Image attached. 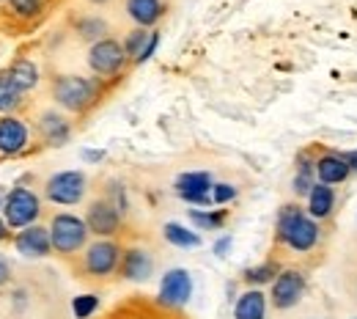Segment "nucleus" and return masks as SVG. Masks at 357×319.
Returning <instances> with one entry per match:
<instances>
[{"instance_id": "nucleus-28", "label": "nucleus", "mask_w": 357, "mask_h": 319, "mask_svg": "<svg viewBox=\"0 0 357 319\" xmlns=\"http://www.w3.org/2000/svg\"><path fill=\"white\" fill-rule=\"evenodd\" d=\"M8 3H11V11L17 17H28V20L45 8V0H8Z\"/></svg>"}, {"instance_id": "nucleus-1", "label": "nucleus", "mask_w": 357, "mask_h": 319, "mask_svg": "<svg viewBox=\"0 0 357 319\" xmlns=\"http://www.w3.org/2000/svg\"><path fill=\"white\" fill-rule=\"evenodd\" d=\"M278 239L297 253L313 251L319 245V223L300 204H286L278 212Z\"/></svg>"}, {"instance_id": "nucleus-10", "label": "nucleus", "mask_w": 357, "mask_h": 319, "mask_svg": "<svg viewBox=\"0 0 357 319\" xmlns=\"http://www.w3.org/2000/svg\"><path fill=\"white\" fill-rule=\"evenodd\" d=\"M86 223H89L91 234H99V237H110L116 234L119 226H121V209L107 201V198H99L93 201L86 212Z\"/></svg>"}, {"instance_id": "nucleus-30", "label": "nucleus", "mask_w": 357, "mask_h": 319, "mask_svg": "<svg viewBox=\"0 0 357 319\" xmlns=\"http://www.w3.org/2000/svg\"><path fill=\"white\" fill-rule=\"evenodd\" d=\"M231 198H236V187H231V184H215L212 187V204H228Z\"/></svg>"}, {"instance_id": "nucleus-37", "label": "nucleus", "mask_w": 357, "mask_h": 319, "mask_svg": "<svg viewBox=\"0 0 357 319\" xmlns=\"http://www.w3.org/2000/svg\"><path fill=\"white\" fill-rule=\"evenodd\" d=\"M89 3H93V6H105V3H110V0H89Z\"/></svg>"}, {"instance_id": "nucleus-14", "label": "nucleus", "mask_w": 357, "mask_h": 319, "mask_svg": "<svg viewBox=\"0 0 357 319\" xmlns=\"http://www.w3.org/2000/svg\"><path fill=\"white\" fill-rule=\"evenodd\" d=\"M28 146V127L20 119H0V154H20Z\"/></svg>"}, {"instance_id": "nucleus-9", "label": "nucleus", "mask_w": 357, "mask_h": 319, "mask_svg": "<svg viewBox=\"0 0 357 319\" xmlns=\"http://www.w3.org/2000/svg\"><path fill=\"white\" fill-rule=\"evenodd\" d=\"M176 193L178 198H184L187 204H198V207H209L212 204V177L206 171H190L181 174L176 179Z\"/></svg>"}, {"instance_id": "nucleus-18", "label": "nucleus", "mask_w": 357, "mask_h": 319, "mask_svg": "<svg viewBox=\"0 0 357 319\" xmlns=\"http://www.w3.org/2000/svg\"><path fill=\"white\" fill-rule=\"evenodd\" d=\"M264 314H267V297L259 289L245 292L234 306V317L236 319H264Z\"/></svg>"}, {"instance_id": "nucleus-4", "label": "nucleus", "mask_w": 357, "mask_h": 319, "mask_svg": "<svg viewBox=\"0 0 357 319\" xmlns=\"http://www.w3.org/2000/svg\"><path fill=\"white\" fill-rule=\"evenodd\" d=\"M42 212V201L33 190L28 187H14L6 198V207H3V218H6V226L11 228H28L33 226V221L39 218Z\"/></svg>"}, {"instance_id": "nucleus-33", "label": "nucleus", "mask_w": 357, "mask_h": 319, "mask_svg": "<svg viewBox=\"0 0 357 319\" xmlns=\"http://www.w3.org/2000/svg\"><path fill=\"white\" fill-rule=\"evenodd\" d=\"M8 281V262H6V256L0 253V283H6Z\"/></svg>"}, {"instance_id": "nucleus-22", "label": "nucleus", "mask_w": 357, "mask_h": 319, "mask_svg": "<svg viewBox=\"0 0 357 319\" xmlns=\"http://www.w3.org/2000/svg\"><path fill=\"white\" fill-rule=\"evenodd\" d=\"M162 234H165V239H168L171 245H176V248H198V245H201V237H198L195 231L184 228L181 223H165Z\"/></svg>"}, {"instance_id": "nucleus-21", "label": "nucleus", "mask_w": 357, "mask_h": 319, "mask_svg": "<svg viewBox=\"0 0 357 319\" xmlns=\"http://www.w3.org/2000/svg\"><path fill=\"white\" fill-rule=\"evenodd\" d=\"M8 77L20 86V91L25 94L28 89H33L36 86V80H39V69H36V64H31V61H17L11 69H8Z\"/></svg>"}, {"instance_id": "nucleus-23", "label": "nucleus", "mask_w": 357, "mask_h": 319, "mask_svg": "<svg viewBox=\"0 0 357 319\" xmlns=\"http://www.w3.org/2000/svg\"><path fill=\"white\" fill-rule=\"evenodd\" d=\"M20 96H22V91H20V86L8 77V72L0 75V113L17 107V105H20Z\"/></svg>"}, {"instance_id": "nucleus-25", "label": "nucleus", "mask_w": 357, "mask_h": 319, "mask_svg": "<svg viewBox=\"0 0 357 319\" xmlns=\"http://www.w3.org/2000/svg\"><path fill=\"white\" fill-rule=\"evenodd\" d=\"M149 39H151V31H146V28H135L132 34L127 36L124 50H127V55L132 58L135 64H137V58L143 55V50H146V45H149Z\"/></svg>"}, {"instance_id": "nucleus-24", "label": "nucleus", "mask_w": 357, "mask_h": 319, "mask_svg": "<svg viewBox=\"0 0 357 319\" xmlns=\"http://www.w3.org/2000/svg\"><path fill=\"white\" fill-rule=\"evenodd\" d=\"M77 34L83 36V39H89V42H102L105 39V34H107V25H105V20H99V17H86V20H80L77 22Z\"/></svg>"}, {"instance_id": "nucleus-15", "label": "nucleus", "mask_w": 357, "mask_h": 319, "mask_svg": "<svg viewBox=\"0 0 357 319\" xmlns=\"http://www.w3.org/2000/svg\"><path fill=\"white\" fill-rule=\"evenodd\" d=\"M119 270H121L124 278H130V281H146L151 275V270H154V259H151L149 251L132 248V251H127L121 256V267Z\"/></svg>"}, {"instance_id": "nucleus-5", "label": "nucleus", "mask_w": 357, "mask_h": 319, "mask_svg": "<svg viewBox=\"0 0 357 319\" xmlns=\"http://www.w3.org/2000/svg\"><path fill=\"white\" fill-rule=\"evenodd\" d=\"M127 58H130V55H127L124 45L116 42V39H102V42L91 45V50H89V66L99 77H113V75H119V72L124 69Z\"/></svg>"}, {"instance_id": "nucleus-20", "label": "nucleus", "mask_w": 357, "mask_h": 319, "mask_svg": "<svg viewBox=\"0 0 357 319\" xmlns=\"http://www.w3.org/2000/svg\"><path fill=\"white\" fill-rule=\"evenodd\" d=\"M316 160H311L308 151H303L297 157V177H294V193L297 195H308L313 187H316Z\"/></svg>"}, {"instance_id": "nucleus-19", "label": "nucleus", "mask_w": 357, "mask_h": 319, "mask_svg": "<svg viewBox=\"0 0 357 319\" xmlns=\"http://www.w3.org/2000/svg\"><path fill=\"white\" fill-rule=\"evenodd\" d=\"M39 130H42V138H45L47 143H52V146L66 143L69 135H72L69 121L63 116H58V113H45L42 121H39Z\"/></svg>"}, {"instance_id": "nucleus-16", "label": "nucleus", "mask_w": 357, "mask_h": 319, "mask_svg": "<svg viewBox=\"0 0 357 319\" xmlns=\"http://www.w3.org/2000/svg\"><path fill=\"white\" fill-rule=\"evenodd\" d=\"M333 209H335V190L330 184L316 182V187L308 193V215L313 221H324L333 215Z\"/></svg>"}, {"instance_id": "nucleus-6", "label": "nucleus", "mask_w": 357, "mask_h": 319, "mask_svg": "<svg viewBox=\"0 0 357 319\" xmlns=\"http://www.w3.org/2000/svg\"><path fill=\"white\" fill-rule=\"evenodd\" d=\"M45 193L52 204H63V207L80 204V198L86 195V177L83 171H61L50 177Z\"/></svg>"}, {"instance_id": "nucleus-34", "label": "nucleus", "mask_w": 357, "mask_h": 319, "mask_svg": "<svg viewBox=\"0 0 357 319\" xmlns=\"http://www.w3.org/2000/svg\"><path fill=\"white\" fill-rule=\"evenodd\" d=\"M344 157H347V163L352 165V171H357V151H347Z\"/></svg>"}, {"instance_id": "nucleus-17", "label": "nucleus", "mask_w": 357, "mask_h": 319, "mask_svg": "<svg viewBox=\"0 0 357 319\" xmlns=\"http://www.w3.org/2000/svg\"><path fill=\"white\" fill-rule=\"evenodd\" d=\"M162 0H127V14L137 22V28H151L162 17Z\"/></svg>"}, {"instance_id": "nucleus-7", "label": "nucleus", "mask_w": 357, "mask_h": 319, "mask_svg": "<svg viewBox=\"0 0 357 319\" xmlns=\"http://www.w3.org/2000/svg\"><path fill=\"white\" fill-rule=\"evenodd\" d=\"M303 292H305V275L300 270H283L272 281V306L286 311L300 303Z\"/></svg>"}, {"instance_id": "nucleus-2", "label": "nucleus", "mask_w": 357, "mask_h": 319, "mask_svg": "<svg viewBox=\"0 0 357 319\" xmlns=\"http://www.w3.org/2000/svg\"><path fill=\"white\" fill-rule=\"evenodd\" d=\"M55 102L72 113H83L99 99V83L91 77H77V75H63L52 86Z\"/></svg>"}, {"instance_id": "nucleus-35", "label": "nucleus", "mask_w": 357, "mask_h": 319, "mask_svg": "<svg viewBox=\"0 0 357 319\" xmlns=\"http://www.w3.org/2000/svg\"><path fill=\"white\" fill-rule=\"evenodd\" d=\"M83 157H86V160H102L105 151H83Z\"/></svg>"}, {"instance_id": "nucleus-13", "label": "nucleus", "mask_w": 357, "mask_h": 319, "mask_svg": "<svg viewBox=\"0 0 357 319\" xmlns=\"http://www.w3.org/2000/svg\"><path fill=\"white\" fill-rule=\"evenodd\" d=\"M14 245H17V251H20L22 256H33V259H42V256H47V253L52 251L50 228L28 226L25 231H20V234H17Z\"/></svg>"}, {"instance_id": "nucleus-31", "label": "nucleus", "mask_w": 357, "mask_h": 319, "mask_svg": "<svg viewBox=\"0 0 357 319\" xmlns=\"http://www.w3.org/2000/svg\"><path fill=\"white\" fill-rule=\"evenodd\" d=\"M157 45H160V34H157V31H151V39H149V45H146V50H143V55L137 58V64L149 61V58L154 55V50H157Z\"/></svg>"}, {"instance_id": "nucleus-32", "label": "nucleus", "mask_w": 357, "mask_h": 319, "mask_svg": "<svg viewBox=\"0 0 357 319\" xmlns=\"http://www.w3.org/2000/svg\"><path fill=\"white\" fill-rule=\"evenodd\" d=\"M228 248H231V237H223V239L215 242V253H218V256H225Z\"/></svg>"}, {"instance_id": "nucleus-11", "label": "nucleus", "mask_w": 357, "mask_h": 319, "mask_svg": "<svg viewBox=\"0 0 357 319\" xmlns=\"http://www.w3.org/2000/svg\"><path fill=\"white\" fill-rule=\"evenodd\" d=\"M190 295H192V278L187 270L176 267V270H168L162 275V283H160V303L162 306H171V309L184 306L190 300Z\"/></svg>"}, {"instance_id": "nucleus-36", "label": "nucleus", "mask_w": 357, "mask_h": 319, "mask_svg": "<svg viewBox=\"0 0 357 319\" xmlns=\"http://www.w3.org/2000/svg\"><path fill=\"white\" fill-rule=\"evenodd\" d=\"M6 237V221H0V239Z\"/></svg>"}, {"instance_id": "nucleus-12", "label": "nucleus", "mask_w": 357, "mask_h": 319, "mask_svg": "<svg viewBox=\"0 0 357 319\" xmlns=\"http://www.w3.org/2000/svg\"><path fill=\"white\" fill-rule=\"evenodd\" d=\"M349 174H352V165L347 163L344 154L327 151V154L316 157V179L321 184H341L349 179Z\"/></svg>"}, {"instance_id": "nucleus-29", "label": "nucleus", "mask_w": 357, "mask_h": 319, "mask_svg": "<svg viewBox=\"0 0 357 319\" xmlns=\"http://www.w3.org/2000/svg\"><path fill=\"white\" fill-rule=\"evenodd\" d=\"M272 275H278V265H275V262H267V265H261V267L248 270V273H245V281H248V283H267V281H272Z\"/></svg>"}, {"instance_id": "nucleus-26", "label": "nucleus", "mask_w": 357, "mask_h": 319, "mask_svg": "<svg viewBox=\"0 0 357 319\" xmlns=\"http://www.w3.org/2000/svg\"><path fill=\"white\" fill-rule=\"evenodd\" d=\"M190 221L198 228H220L225 221V212H201V209H192L190 212Z\"/></svg>"}, {"instance_id": "nucleus-8", "label": "nucleus", "mask_w": 357, "mask_h": 319, "mask_svg": "<svg viewBox=\"0 0 357 319\" xmlns=\"http://www.w3.org/2000/svg\"><path fill=\"white\" fill-rule=\"evenodd\" d=\"M119 267H121V248L116 242L99 239V242L89 245V251H86V273L105 278V275L116 273Z\"/></svg>"}, {"instance_id": "nucleus-3", "label": "nucleus", "mask_w": 357, "mask_h": 319, "mask_svg": "<svg viewBox=\"0 0 357 319\" xmlns=\"http://www.w3.org/2000/svg\"><path fill=\"white\" fill-rule=\"evenodd\" d=\"M89 223L77 215H69V212H61L52 218L50 223V239H52V251L58 253H77L86 239H89Z\"/></svg>"}, {"instance_id": "nucleus-27", "label": "nucleus", "mask_w": 357, "mask_h": 319, "mask_svg": "<svg viewBox=\"0 0 357 319\" xmlns=\"http://www.w3.org/2000/svg\"><path fill=\"white\" fill-rule=\"evenodd\" d=\"M96 306H99V297H96V295H80V297H75L72 311H75L77 319H89L91 314L96 311Z\"/></svg>"}]
</instances>
